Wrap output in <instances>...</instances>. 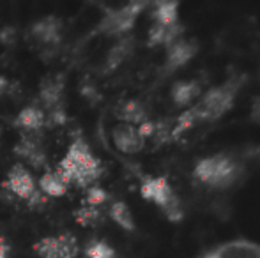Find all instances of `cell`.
<instances>
[{
    "instance_id": "484cf974",
    "label": "cell",
    "mask_w": 260,
    "mask_h": 258,
    "mask_svg": "<svg viewBox=\"0 0 260 258\" xmlns=\"http://www.w3.org/2000/svg\"><path fill=\"white\" fill-rule=\"evenodd\" d=\"M16 39V28L14 27H4L0 30V43L2 45H13Z\"/></svg>"
},
{
    "instance_id": "ba28073f",
    "label": "cell",
    "mask_w": 260,
    "mask_h": 258,
    "mask_svg": "<svg viewBox=\"0 0 260 258\" xmlns=\"http://www.w3.org/2000/svg\"><path fill=\"white\" fill-rule=\"evenodd\" d=\"M4 186H6L7 190H11V193H14L23 200H28L36 191L34 179H32L30 173L25 170L23 165H14L13 168H11Z\"/></svg>"
},
{
    "instance_id": "cb8c5ba5",
    "label": "cell",
    "mask_w": 260,
    "mask_h": 258,
    "mask_svg": "<svg viewBox=\"0 0 260 258\" xmlns=\"http://www.w3.org/2000/svg\"><path fill=\"white\" fill-rule=\"evenodd\" d=\"M126 46L127 45H124V43H120V45H117L115 48L110 52V55H108V62H106V65H108L110 69H113V67H117L120 62H122L124 59H126V55H127V50H126Z\"/></svg>"
},
{
    "instance_id": "d4e9b609",
    "label": "cell",
    "mask_w": 260,
    "mask_h": 258,
    "mask_svg": "<svg viewBox=\"0 0 260 258\" xmlns=\"http://www.w3.org/2000/svg\"><path fill=\"white\" fill-rule=\"evenodd\" d=\"M48 195H45V193H39L38 190L34 191V195L30 196V198L27 200V203H28V207H32V209H39V207H43L46 202H48V198H46Z\"/></svg>"
},
{
    "instance_id": "9c48e42d",
    "label": "cell",
    "mask_w": 260,
    "mask_h": 258,
    "mask_svg": "<svg viewBox=\"0 0 260 258\" xmlns=\"http://www.w3.org/2000/svg\"><path fill=\"white\" fill-rule=\"evenodd\" d=\"M14 154L23 158L28 165L36 166V168H41V166L46 165V154L34 136L21 138L16 143V147H14Z\"/></svg>"
},
{
    "instance_id": "603a6c76",
    "label": "cell",
    "mask_w": 260,
    "mask_h": 258,
    "mask_svg": "<svg viewBox=\"0 0 260 258\" xmlns=\"http://www.w3.org/2000/svg\"><path fill=\"white\" fill-rule=\"evenodd\" d=\"M85 198H87V203H89L90 207H100L101 203H105L106 200H108V193H106L103 188L92 186V188H89Z\"/></svg>"
},
{
    "instance_id": "d6986e66",
    "label": "cell",
    "mask_w": 260,
    "mask_h": 258,
    "mask_svg": "<svg viewBox=\"0 0 260 258\" xmlns=\"http://www.w3.org/2000/svg\"><path fill=\"white\" fill-rule=\"evenodd\" d=\"M58 241V256L60 258H76L80 253L78 241L73 234H60L57 235Z\"/></svg>"
},
{
    "instance_id": "7c38bea8",
    "label": "cell",
    "mask_w": 260,
    "mask_h": 258,
    "mask_svg": "<svg viewBox=\"0 0 260 258\" xmlns=\"http://www.w3.org/2000/svg\"><path fill=\"white\" fill-rule=\"evenodd\" d=\"M197 53V45L188 41H174L168 50V67L175 69V67H181L186 62L193 59V55Z\"/></svg>"
},
{
    "instance_id": "8fae6325",
    "label": "cell",
    "mask_w": 260,
    "mask_h": 258,
    "mask_svg": "<svg viewBox=\"0 0 260 258\" xmlns=\"http://www.w3.org/2000/svg\"><path fill=\"white\" fill-rule=\"evenodd\" d=\"M202 97V87L199 85V82H179L172 89V101L177 106H189L197 101L199 103Z\"/></svg>"
},
{
    "instance_id": "30bf717a",
    "label": "cell",
    "mask_w": 260,
    "mask_h": 258,
    "mask_svg": "<svg viewBox=\"0 0 260 258\" xmlns=\"http://www.w3.org/2000/svg\"><path fill=\"white\" fill-rule=\"evenodd\" d=\"M60 20L55 16H46L32 25V35L43 45H58L60 43Z\"/></svg>"
},
{
    "instance_id": "2e32d148",
    "label": "cell",
    "mask_w": 260,
    "mask_h": 258,
    "mask_svg": "<svg viewBox=\"0 0 260 258\" xmlns=\"http://www.w3.org/2000/svg\"><path fill=\"white\" fill-rule=\"evenodd\" d=\"M110 217H112L120 228H124V230H127V232L135 230L133 214H131L129 207H127L124 202H120V200L112 203V207H110Z\"/></svg>"
},
{
    "instance_id": "ffe728a7",
    "label": "cell",
    "mask_w": 260,
    "mask_h": 258,
    "mask_svg": "<svg viewBox=\"0 0 260 258\" xmlns=\"http://www.w3.org/2000/svg\"><path fill=\"white\" fill-rule=\"evenodd\" d=\"M73 216H75L76 223L82 225V227H94V225L101 221V212L98 210V207H90V205L76 209L73 212Z\"/></svg>"
},
{
    "instance_id": "52a82bcc",
    "label": "cell",
    "mask_w": 260,
    "mask_h": 258,
    "mask_svg": "<svg viewBox=\"0 0 260 258\" xmlns=\"http://www.w3.org/2000/svg\"><path fill=\"white\" fill-rule=\"evenodd\" d=\"M112 140L122 154H138L145 147V138L138 131V126L126 124V122L113 128Z\"/></svg>"
},
{
    "instance_id": "7402d4cb",
    "label": "cell",
    "mask_w": 260,
    "mask_h": 258,
    "mask_svg": "<svg viewBox=\"0 0 260 258\" xmlns=\"http://www.w3.org/2000/svg\"><path fill=\"white\" fill-rule=\"evenodd\" d=\"M34 251L39 258H60L58 256V241L57 237H45L34 244Z\"/></svg>"
},
{
    "instance_id": "4316f807",
    "label": "cell",
    "mask_w": 260,
    "mask_h": 258,
    "mask_svg": "<svg viewBox=\"0 0 260 258\" xmlns=\"http://www.w3.org/2000/svg\"><path fill=\"white\" fill-rule=\"evenodd\" d=\"M9 255V246H7L6 239L0 237V258H7Z\"/></svg>"
},
{
    "instance_id": "83f0119b",
    "label": "cell",
    "mask_w": 260,
    "mask_h": 258,
    "mask_svg": "<svg viewBox=\"0 0 260 258\" xmlns=\"http://www.w3.org/2000/svg\"><path fill=\"white\" fill-rule=\"evenodd\" d=\"M7 85H9V82H7V80L4 78L2 75H0V94H4V92H6Z\"/></svg>"
},
{
    "instance_id": "8992f818",
    "label": "cell",
    "mask_w": 260,
    "mask_h": 258,
    "mask_svg": "<svg viewBox=\"0 0 260 258\" xmlns=\"http://www.w3.org/2000/svg\"><path fill=\"white\" fill-rule=\"evenodd\" d=\"M202 258H260V244L248 239H237L216 246Z\"/></svg>"
},
{
    "instance_id": "6da1fadb",
    "label": "cell",
    "mask_w": 260,
    "mask_h": 258,
    "mask_svg": "<svg viewBox=\"0 0 260 258\" xmlns=\"http://www.w3.org/2000/svg\"><path fill=\"white\" fill-rule=\"evenodd\" d=\"M244 175V165L234 154H211L200 158L191 170V179L195 184L207 190L221 191L237 184Z\"/></svg>"
},
{
    "instance_id": "ac0fdd59",
    "label": "cell",
    "mask_w": 260,
    "mask_h": 258,
    "mask_svg": "<svg viewBox=\"0 0 260 258\" xmlns=\"http://www.w3.org/2000/svg\"><path fill=\"white\" fill-rule=\"evenodd\" d=\"M154 18H156V25L174 28L175 23H177V4H172V2L157 4L154 11Z\"/></svg>"
},
{
    "instance_id": "4fadbf2b",
    "label": "cell",
    "mask_w": 260,
    "mask_h": 258,
    "mask_svg": "<svg viewBox=\"0 0 260 258\" xmlns=\"http://www.w3.org/2000/svg\"><path fill=\"white\" fill-rule=\"evenodd\" d=\"M62 90H64V83H62L60 76H53V78H46L45 82L41 83V99L50 110L60 106L62 101Z\"/></svg>"
},
{
    "instance_id": "5bb4252c",
    "label": "cell",
    "mask_w": 260,
    "mask_h": 258,
    "mask_svg": "<svg viewBox=\"0 0 260 258\" xmlns=\"http://www.w3.org/2000/svg\"><path fill=\"white\" fill-rule=\"evenodd\" d=\"M46 124V114H43L39 108L27 106L16 115L14 126L25 131H38Z\"/></svg>"
},
{
    "instance_id": "3957f363",
    "label": "cell",
    "mask_w": 260,
    "mask_h": 258,
    "mask_svg": "<svg viewBox=\"0 0 260 258\" xmlns=\"http://www.w3.org/2000/svg\"><path fill=\"white\" fill-rule=\"evenodd\" d=\"M55 172L60 175L66 184L75 182L80 188H87L101 177L103 165L100 159L94 158L85 141L75 140L69 145V151L66 152Z\"/></svg>"
},
{
    "instance_id": "7a4b0ae2",
    "label": "cell",
    "mask_w": 260,
    "mask_h": 258,
    "mask_svg": "<svg viewBox=\"0 0 260 258\" xmlns=\"http://www.w3.org/2000/svg\"><path fill=\"white\" fill-rule=\"evenodd\" d=\"M239 80H230V82L204 94L199 103H195L184 115L179 117V124L175 131H181V128L189 129L199 122H211L225 115V112L232 106L234 99L239 92Z\"/></svg>"
},
{
    "instance_id": "e0dca14e",
    "label": "cell",
    "mask_w": 260,
    "mask_h": 258,
    "mask_svg": "<svg viewBox=\"0 0 260 258\" xmlns=\"http://www.w3.org/2000/svg\"><path fill=\"white\" fill-rule=\"evenodd\" d=\"M119 117L122 119L126 124L140 126L145 122V110L142 108V104L138 103V101L131 99L122 104V108L119 110Z\"/></svg>"
},
{
    "instance_id": "277c9868",
    "label": "cell",
    "mask_w": 260,
    "mask_h": 258,
    "mask_svg": "<svg viewBox=\"0 0 260 258\" xmlns=\"http://www.w3.org/2000/svg\"><path fill=\"white\" fill-rule=\"evenodd\" d=\"M140 195L152 202L170 221H181L184 217V207L167 177H145L140 184Z\"/></svg>"
},
{
    "instance_id": "5b68a950",
    "label": "cell",
    "mask_w": 260,
    "mask_h": 258,
    "mask_svg": "<svg viewBox=\"0 0 260 258\" xmlns=\"http://www.w3.org/2000/svg\"><path fill=\"white\" fill-rule=\"evenodd\" d=\"M142 7H144V4H127L122 9L112 11L101 21L100 30L106 32V34H122V32H127L135 25V20H137Z\"/></svg>"
},
{
    "instance_id": "44dd1931",
    "label": "cell",
    "mask_w": 260,
    "mask_h": 258,
    "mask_svg": "<svg viewBox=\"0 0 260 258\" xmlns=\"http://www.w3.org/2000/svg\"><path fill=\"white\" fill-rule=\"evenodd\" d=\"M87 258H117L115 249L103 241H92L85 248Z\"/></svg>"
},
{
    "instance_id": "9a60e30c",
    "label": "cell",
    "mask_w": 260,
    "mask_h": 258,
    "mask_svg": "<svg viewBox=\"0 0 260 258\" xmlns=\"http://www.w3.org/2000/svg\"><path fill=\"white\" fill-rule=\"evenodd\" d=\"M39 188L48 196H64L68 193V184L60 179L57 172H46L39 179Z\"/></svg>"
}]
</instances>
